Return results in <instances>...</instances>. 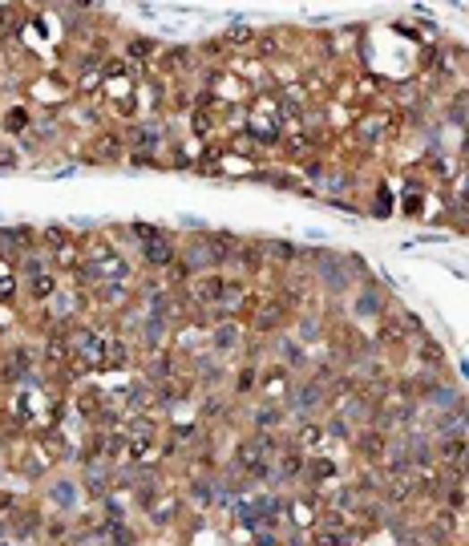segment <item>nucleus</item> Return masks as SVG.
Instances as JSON below:
<instances>
[{
  "instance_id": "2",
  "label": "nucleus",
  "mask_w": 469,
  "mask_h": 546,
  "mask_svg": "<svg viewBox=\"0 0 469 546\" xmlns=\"http://www.w3.org/2000/svg\"><path fill=\"white\" fill-rule=\"evenodd\" d=\"M311 279H316L328 295H336V300H344V295L356 292V279H352V271H348V260L336 255V252H311Z\"/></svg>"
},
{
  "instance_id": "5",
  "label": "nucleus",
  "mask_w": 469,
  "mask_h": 546,
  "mask_svg": "<svg viewBox=\"0 0 469 546\" xmlns=\"http://www.w3.org/2000/svg\"><path fill=\"white\" fill-rule=\"evenodd\" d=\"M210 353L218 361H226L231 353H243V328L234 324V320H215L210 324Z\"/></svg>"
},
{
  "instance_id": "8",
  "label": "nucleus",
  "mask_w": 469,
  "mask_h": 546,
  "mask_svg": "<svg viewBox=\"0 0 469 546\" xmlns=\"http://www.w3.org/2000/svg\"><path fill=\"white\" fill-rule=\"evenodd\" d=\"M276 364H284L287 372H292V369H308V364H311L308 345H300L292 332H279V337H276Z\"/></svg>"
},
{
  "instance_id": "6",
  "label": "nucleus",
  "mask_w": 469,
  "mask_h": 546,
  "mask_svg": "<svg viewBox=\"0 0 469 546\" xmlns=\"http://www.w3.org/2000/svg\"><path fill=\"white\" fill-rule=\"evenodd\" d=\"M437 465L445 473H461L469 465V437H445L437 441Z\"/></svg>"
},
{
  "instance_id": "17",
  "label": "nucleus",
  "mask_w": 469,
  "mask_h": 546,
  "mask_svg": "<svg viewBox=\"0 0 469 546\" xmlns=\"http://www.w3.org/2000/svg\"><path fill=\"white\" fill-rule=\"evenodd\" d=\"M4 130H9V134H25L29 130V109H9V114H4Z\"/></svg>"
},
{
  "instance_id": "14",
  "label": "nucleus",
  "mask_w": 469,
  "mask_h": 546,
  "mask_svg": "<svg viewBox=\"0 0 469 546\" xmlns=\"http://www.w3.org/2000/svg\"><path fill=\"white\" fill-rule=\"evenodd\" d=\"M25 287H29V295H33L37 303L53 300V295L61 292V287H57V271H53V268H49V271H37V276H29Z\"/></svg>"
},
{
  "instance_id": "1",
  "label": "nucleus",
  "mask_w": 469,
  "mask_h": 546,
  "mask_svg": "<svg viewBox=\"0 0 469 546\" xmlns=\"http://www.w3.org/2000/svg\"><path fill=\"white\" fill-rule=\"evenodd\" d=\"M130 235L138 239V255H142V263L150 271H170L178 263V243L162 227H150V223H130Z\"/></svg>"
},
{
  "instance_id": "9",
  "label": "nucleus",
  "mask_w": 469,
  "mask_h": 546,
  "mask_svg": "<svg viewBox=\"0 0 469 546\" xmlns=\"http://www.w3.org/2000/svg\"><path fill=\"white\" fill-rule=\"evenodd\" d=\"M93 295H98L101 308H126L134 303V287L126 279H106V284H93Z\"/></svg>"
},
{
  "instance_id": "15",
  "label": "nucleus",
  "mask_w": 469,
  "mask_h": 546,
  "mask_svg": "<svg viewBox=\"0 0 469 546\" xmlns=\"http://www.w3.org/2000/svg\"><path fill=\"white\" fill-rule=\"evenodd\" d=\"M234 385H231V393L234 397H252L255 388H260V369H255V364H243V369L234 372Z\"/></svg>"
},
{
  "instance_id": "19",
  "label": "nucleus",
  "mask_w": 469,
  "mask_h": 546,
  "mask_svg": "<svg viewBox=\"0 0 469 546\" xmlns=\"http://www.w3.org/2000/svg\"><path fill=\"white\" fill-rule=\"evenodd\" d=\"M138 53L146 57V53H154V45L150 41H134V45H130V57H138Z\"/></svg>"
},
{
  "instance_id": "4",
  "label": "nucleus",
  "mask_w": 469,
  "mask_h": 546,
  "mask_svg": "<svg viewBox=\"0 0 469 546\" xmlns=\"http://www.w3.org/2000/svg\"><path fill=\"white\" fill-rule=\"evenodd\" d=\"M352 311H356V320H385L388 316V295L380 292L377 284H369V287H356V292H352Z\"/></svg>"
},
{
  "instance_id": "16",
  "label": "nucleus",
  "mask_w": 469,
  "mask_h": 546,
  "mask_svg": "<svg viewBox=\"0 0 469 546\" xmlns=\"http://www.w3.org/2000/svg\"><path fill=\"white\" fill-rule=\"evenodd\" d=\"M263 243H268V263H295L303 255L300 247L284 243V239H263Z\"/></svg>"
},
{
  "instance_id": "13",
  "label": "nucleus",
  "mask_w": 469,
  "mask_h": 546,
  "mask_svg": "<svg viewBox=\"0 0 469 546\" xmlns=\"http://www.w3.org/2000/svg\"><path fill=\"white\" fill-rule=\"evenodd\" d=\"M186 494H191V506H210V502H218V478H215V473H199V478H191Z\"/></svg>"
},
{
  "instance_id": "20",
  "label": "nucleus",
  "mask_w": 469,
  "mask_h": 546,
  "mask_svg": "<svg viewBox=\"0 0 469 546\" xmlns=\"http://www.w3.org/2000/svg\"><path fill=\"white\" fill-rule=\"evenodd\" d=\"M0 534H4V530H0Z\"/></svg>"
},
{
  "instance_id": "11",
  "label": "nucleus",
  "mask_w": 469,
  "mask_h": 546,
  "mask_svg": "<svg viewBox=\"0 0 469 546\" xmlns=\"http://www.w3.org/2000/svg\"><path fill=\"white\" fill-rule=\"evenodd\" d=\"M292 337L300 340V345H320V340L328 337V324L324 320L316 316V311H300V316H295V324H292Z\"/></svg>"
},
{
  "instance_id": "18",
  "label": "nucleus",
  "mask_w": 469,
  "mask_h": 546,
  "mask_svg": "<svg viewBox=\"0 0 469 546\" xmlns=\"http://www.w3.org/2000/svg\"><path fill=\"white\" fill-rule=\"evenodd\" d=\"M0 166H17V150L13 146H0Z\"/></svg>"
},
{
  "instance_id": "12",
  "label": "nucleus",
  "mask_w": 469,
  "mask_h": 546,
  "mask_svg": "<svg viewBox=\"0 0 469 546\" xmlns=\"http://www.w3.org/2000/svg\"><path fill=\"white\" fill-rule=\"evenodd\" d=\"M284 421H287L284 405L263 401L260 409H252V429H255V433H279V429H284Z\"/></svg>"
},
{
  "instance_id": "7",
  "label": "nucleus",
  "mask_w": 469,
  "mask_h": 546,
  "mask_svg": "<svg viewBox=\"0 0 469 546\" xmlns=\"http://www.w3.org/2000/svg\"><path fill=\"white\" fill-rule=\"evenodd\" d=\"M465 405V393H461V385H453V380H437L433 388L425 393V401H421V409L429 413H441V409H461Z\"/></svg>"
},
{
  "instance_id": "3",
  "label": "nucleus",
  "mask_w": 469,
  "mask_h": 546,
  "mask_svg": "<svg viewBox=\"0 0 469 546\" xmlns=\"http://www.w3.org/2000/svg\"><path fill=\"white\" fill-rule=\"evenodd\" d=\"M352 454L361 457L364 465H380L388 457V446H393V433H385V429L369 425V429H356V437L348 441Z\"/></svg>"
},
{
  "instance_id": "10",
  "label": "nucleus",
  "mask_w": 469,
  "mask_h": 546,
  "mask_svg": "<svg viewBox=\"0 0 469 546\" xmlns=\"http://www.w3.org/2000/svg\"><path fill=\"white\" fill-rule=\"evenodd\" d=\"M324 441H328V429H324V421H300V429H295V437H292V446L300 449V454H316V449H324Z\"/></svg>"
}]
</instances>
